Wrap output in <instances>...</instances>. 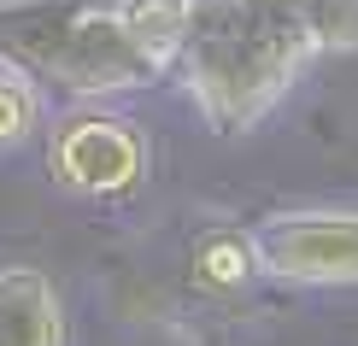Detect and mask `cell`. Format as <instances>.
<instances>
[{"label": "cell", "instance_id": "6da1fadb", "mask_svg": "<svg viewBox=\"0 0 358 346\" xmlns=\"http://www.w3.org/2000/svg\"><path fill=\"white\" fill-rule=\"evenodd\" d=\"M317 59L306 0H194L171 77L217 135L264 124Z\"/></svg>", "mask_w": 358, "mask_h": 346}, {"label": "cell", "instance_id": "7a4b0ae2", "mask_svg": "<svg viewBox=\"0 0 358 346\" xmlns=\"http://www.w3.org/2000/svg\"><path fill=\"white\" fill-rule=\"evenodd\" d=\"M0 65L29 71L48 94H65L71 106L83 100H112L153 88L171 77L129 18L112 6L88 0H0Z\"/></svg>", "mask_w": 358, "mask_h": 346}, {"label": "cell", "instance_id": "3957f363", "mask_svg": "<svg viewBox=\"0 0 358 346\" xmlns=\"http://www.w3.org/2000/svg\"><path fill=\"white\" fill-rule=\"evenodd\" d=\"M48 176L77 200H117L147 176V135L136 117L83 100L48 129Z\"/></svg>", "mask_w": 358, "mask_h": 346}, {"label": "cell", "instance_id": "277c9868", "mask_svg": "<svg viewBox=\"0 0 358 346\" xmlns=\"http://www.w3.org/2000/svg\"><path fill=\"white\" fill-rule=\"evenodd\" d=\"M259 264L288 288H358V206H288L252 223Z\"/></svg>", "mask_w": 358, "mask_h": 346}, {"label": "cell", "instance_id": "5b68a950", "mask_svg": "<svg viewBox=\"0 0 358 346\" xmlns=\"http://www.w3.org/2000/svg\"><path fill=\"white\" fill-rule=\"evenodd\" d=\"M65 299H59L53 276L29 264L0 270V346H65Z\"/></svg>", "mask_w": 358, "mask_h": 346}, {"label": "cell", "instance_id": "8992f818", "mask_svg": "<svg viewBox=\"0 0 358 346\" xmlns=\"http://www.w3.org/2000/svg\"><path fill=\"white\" fill-rule=\"evenodd\" d=\"M188 264H194V282H200L206 294H241L252 276H264L259 240H252V229H235V223L206 229L200 240H194Z\"/></svg>", "mask_w": 358, "mask_h": 346}, {"label": "cell", "instance_id": "52a82bcc", "mask_svg": "<svg viewBox=\"0 0 358 346\" xmlns=\"http://www.w3.org/2000/svg\"><path fill=\"white\" fill-rule=\"evenodd\" d=\"M117 12H124L129 29L141 36V48L165 71H176V53H182V41H188L194 0H117Z\"/></svg>", "mask_w": 358, "mask_h": 346}, {"label": "cell", "instance_id": "ba28073f", "mask_svg": "<svg viewBox=\"0 0 358 346\" xmlns=\"http://www.w3.org/2000/svg\"><path fill=\"white\" fill-rule=\"evenodd\" d=\"M41 117H48V88L18 65H0V153L24 147L41 129Z\"/></svg>", "mask_w": 358, "mask_h": 346}, {"label": "cell", "instance_id": "9c48e42d", "mask_svg": "<svg viewBox=\"0 0 358 346\" xmlns=\"http://www.w3.org/2000/svg\"><path fill=\"white\" fill-rule=\"evenodd\" d=\"M306 29L317 53H358V0H306Z\"/></svg>", "mask_w": 358, "mask_h": 346}]
</instances>
